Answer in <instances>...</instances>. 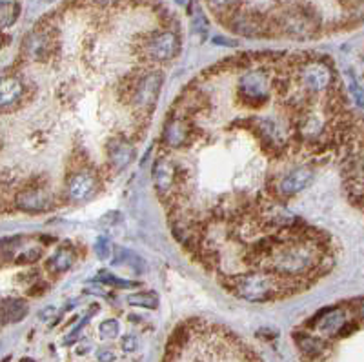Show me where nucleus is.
<instances>
[{
  "label": "nucleus",
  "instance_id": "412c9836",
  "mask_svg": "<svg viewBox=\"0 0 364 362\" xmlns=\"http://www.w3.org/2000/svg\"><path fill=\"white\" fill-rule=\"evenodd\" d=\"M119 322L115 321V319H108V321H104L102 324H100L99 331H100V337L102 339H115V337L119 335Z\"/></svg>",
  "mask_w": 364,
  "mask_h": 362
},
{
  "label": "nucleus",
  "instance_id": "f257e3e1",
  "mask_svg": "<svg viewBox=\"0 0 364 362\" xmlns=\"http://www.w3.org/2000/svg\"><path fill=\"white\" fill-rule=\"evenodd\" d=\"M224 286L234 291L237 297L250 300V302H270V300H277L293 293L286 282L260 269L237 271L234 275H228L224 279Z\"/></svg>",
  "mask_w": 364,
  "mask_h": 362
},
{
  "label": "nucleus",
  "instance_id": "1a4fd4ad",
  "mask_svg": "<svg viewBox=\"0 0 364 362\" xmlns=\"http://www.w3.org/2000/svg\"><path fill=\"white\" fill-rule=\"evenodd\" d=\"M175 177H177L175 162L166 155L159 157V161L155 162V168H153V182H155L157 192H159V197L162 201H166L170 197V193L173 192Z\"/></svg>",
  "mask_w": 364,
  "mask_h": 362
},
{
  "label": "nucleus",
  "instance_id": "aec40b11",
  "mask_svg": "<svg viewBox=\"0 0 364 362\" xmlns=\"http://www.w3.org/2000/svg\"><path fill=\"white\" fill-rule=\"evenodd\" d=\"M97 280L100 282H104L106 286H115V288H137V282H131V280H124L119 279V277H115L109 271H102V273L97 275Z\"/></svg>",
  "mask_w": 364,
  "mask_h": 362
},
{
  "label": "nucleus",
  "instance_id": "dca6fc26",
  "mask_svg": "<svg viewBox=\"0 0 364 362\" xmlns=\"http://www.w3.org/2000/svg\"><path fill=\"white\" fill-rule=\"evenodd\" d=\"M113 266H128V268L133 269L135 273H144L146 271L144 260L137 253L124 248H117V259L113 260Z\"/></svg>",
  "mask_w": 364,
  "mask_h": 362
},
{
  "label": "nucleus",
  "instance_id": "b1692460",
  "mask_svg": "<svg viewBox=\"0 0 364 362\" xmlns=\"http://www.w3.org/2000/svg\"><path fill=\"white\" fill-rule=\"evenodd\" d=\"M137 348H139V339L135 335H126L122 339V350L124 352H135Z\"/></svg>",
  "mask_w": 364,
  "mask_h": 362
},
{
  "label": "nucleus",
  "instance_id": "ddd939ff",
  "mask_svg": "<svg viewBox=\"0 0 364 362\" xmlns=\"http://www.w3.org/2000/svg\"><path fill=\"white\" fill-rule=\"evenodd\" d=\"M295 342L297 348L310 359L321 357L324 353V350L328 348L326 342H324L323 339H319V337L313 335H306V333H295Z\"/></svg>",
  "mask_w": 364,
  "mask_h": 362
},
{
  "label": "nucleus",
  "instance_id": "6e6552de",
  "mask_svg": "<svg viewBox=\"0 0 364 362\" xmlns=\"http://www.w3.org/2000/svg\"><path fill=\"white\" fill-rule=\"evenodd\" d=\"M97 192V179L91 171H73L66 181V195L71 202H84Z\"/></svg>",
  "mask_w": 364,
  "mask_h": 362
},
{
  "label": "nucleus",
  "instance_id": "423d86ee",
  "mask_svg": "<svg viewBox=\"0 0 364 362\" xmlns=\"http://www.w3.org/2000/svg\"><path fill=\"white\" fill-rule=\"evenodd\" d=\"M13 206L24 213H42L53 206V197L44 186H30L16 193Z\"/></svg>",
  "mask_w": 364,
  "mask_h": 362
},
{
  "label": "nucleus",
  "instance_id": "f8f14e48",
  "mask_svg": "<svg viewBox=\"0 0 364 362\" xmlns=\"http://www.w3.org/2000/svg\"><path fill=\"white\" fill-rule=\"evenodd\" d=\"M315 328L326 335H339L346 328V315L343 310H326L315 319Z\"/></svg>",
  "mask_w": 364,
  "mask_h": 362
},
{
  "label": "nucleus",
  "instance_id": "2eb2a0df",
  "mask_svg": "<svg viewBox=\"0 0 364 362\" xmlns=\"http://www.w3.org/2000/svg\"><path fill=\"white\" fill-rule=\"evenodd\" d=\"M27 313V304L21 299H5L2 302V317L4 324L10 322H21Z\"/></svg>",
  "mask_w": 364,
  "mask_h": 362
},
{
  "label": "nucleus",
  "instance_id": "5701e85b",
  "mask_svg": "<svg viewBox=\"0 0 364 362\" xmlns=\"http://www.w3.org/2000/svg\"><path fill=\"white\" fill-rule=\"evenodd\" d=\"M350 93H352V97L355 99L357 106L364 108V89L361 88V86L357 84V80H355L354 77L350 78Z\"/></svg>",
  "mask_w": 364,
  "mask_h": 362
},
{
  "label": "nucleus",
  "instance_id": "6ab92c4d",
  "mask_svg": "<svg viewBox=\"0 0 364 362\" xmlns=\"http://www.w3.org/2000/svg\"><path fill=\"white\" fill-rule=\"evenodd\" d=\"M206 4L215 11V13H224L228 15L237 8H240V0H206Z\"/></svg>",
  "mask_w": 364,
  "mask_h": 362
},
{
  "label": "nucleus",
  "instance_id": "393cba45",
  "mask_svg": "<svg viewBox=\"0 0 364 362\" xmlns=\"http://www.w3.org/2000/svg\"><path fill=\"white\" fill-rule=\"evenodd\" d=\"M97 359H99L100 362H111L115 359V355L109 350H100L99 353H97Z\"/></svg>",
  "mask_w": 364,
  "mask_h": 362
},
{
  "label": "nucleus",
  "instance_id": "a878e982",
  "mask_svg": "<svg viewBox=\"0 0 364 362\" xmlns=\"http://www.w3.org/2000/svg\"><path fill=\"white\" fill-rule=\"evenodd\" d=\"M354 310L357 311V315L361 317V319H364V299H357L354 302Z\"/></svg>",
  "mask_w": 364,
  "mask_h": 362
},
{
  "label": "nucleus",
  "instance_id": "f03ea898",
  "mask_svg": "<svg viewBox=\"0 0 364 362\" xmlns=\"http://www.w3.org/2000/svg\"><path fill=\"white\" fill-rule=\"evenodd\" d=\"M273 35H286L293 38H308L319 30V15L312 5L290 4L270 15Z\"/></svg>",
  "mask_w": 364,
  "mask_h": 362
},
{
  "label": "nucleus",
  "instance_id": "f3484780",
  "mask_svg": "<svg viewBox=\"0 0 364 362\" xmlns=\"http://www.w3.org/2000/svg\"><path fill=\"white\" fill-rule=\"evenodd\" d=\"M21 13V5L13 2V0H2L0 4V22L2 27H10L11 24H15L16 16Z\"/></svg>",
  "mask_w": 364,
  "mask_h": 362
},
{
  "label": "nucleus",
  "instance_id": "39448f33",
  "mask_svg": "<svg viewBox=\"0 0 364 362\" xmlns=\"http://www.w3.org/2000/svg\"><path fill=\"white\" fill-rule=\"evenodd\" d=\"M226 24H228V27L231 32L244 36L259 38V36L273 35V32H271L270 16L262 15V13H259V11L255 10H242V8H237V10L226 15Z\"/></svg>",
  "mask_w": 364,
  "mask_h": 362
},
{
  "label": "nucleus",
  "instance_id": "9b49d317",
  "mask_svg": "<svg viewBox=\"0 0 364 362\" xmlns=\"http://www.w3.org/2000/svg\"><path fill=\"white\" fill-rule=\"evenodd\" d=\"M24 97V84L15 77H5L0 86V106L4 111H10Z\"/></svg>",
  "mask_w": 364,
  "mask_h": 362
},
{
  "label": "nucleus",
  "instance_id": "20e7f679",
  "mask_svg": "<svg viewBox=\"0 0 364 362\" xmlns=\"http://www.w3.org/2000/svg\"><path fill=\"white\" fill-rule=\"evenodd\" d=\"M181 42L173 32H155L142 38L137 55L142 63H168L179 53Z\"/></svg>",
  "mask_w": 364,
  "mask_h": 362
},
{
  "label": "nucleus",
  "instance_id": "bb28decb",
  "mask_svg": "<svg viewBox=\"0 0 364 362\" xmlns=\"http://www.w3.org/2000/svg\"><path fill=\"white\" fill-rule=\"evenodd\" d=\"M55 313V308H46V310L41 311V321H47L49 317Z\"/></svg>",
  "mask_w": 364,
  "mask_h": 362
},
{
  "label": "nucleus",
  "instance_id": "7ed1b4c3",
  "mask_svg": "<svg viewBox=\"0 0 364 362\" xmlns=\"http://www.w3.org/2000/svg\"><path fill=\"white\" fill-rule=\"evenodd\" d=\"M164 75L159 69H146L141 67L133 73V84H131V106L137 111H148L150 113L155 106L159 93H161Z\"/></svg>",
  "mask_w": 364,
  "mask_h": 362
},
{
  "label": "nucleus",
  "instance_id": "0eeeda50",
  "mask_svg": "<svg viewBox=\"0 0 364 362\" xmlns=\"http://www.w3.org/2000/svg\"><path fill=\"white\" fill-rule=\"evenodd\" d=\"M313 177H315V173L310 166H301V168L290 171L282 177L281 181H277V197L290 199L297 193H301L304 188L312 184Z\"/></svg>",
  "mask_w": 364,
  "mask_h": 362
},
{
  "label": "nucleus",
  "instance_id": "cd10ccee",
  "mask_svg": "<svg viewBox=\"0 0 364 362\" xmlns=\"http://www.w3.org/2000/svg\"><path fill=\"white\" fill-rule=\"evenodd\" d=\"M21 362H35V361H33V359H22Z\"/></svg>",
  "mask_w": 364,
  "mask_h": 362
},
{
  "label": "nucleus",
  "instance_id": "9d476101",
  "mask_svg": "<svg viewBox=\"0 0 364 362\" xmlns=\"http://www.w3.org/2000/svg\"><path fill=\"white\" fill-rule=\"evenodd\" d=\"M106 153H108V162L111 166V170L122 171L126 170L130 162L135 157V151L131 148L130 142L120 139H111L106 144Z\"/></svg>",
  "mask_w": 364,
  "mask_h": 362
},
{
  "label": "nucleus",
  "instance_id": "4468645a",
  "mask_svg": "<svg viewBox=\"0 0 364 362\" xmlns=\"http://www.w3.org/2000/svg\"><path fill=\"white\" fill-rule=\"evenodd\" d=\"M75 262V253H73L69 248H58L55 253L46 260V268L47 271L52 273H64L68 271L69 268Z\"/></svg>",
  "mask_w": 364,
  "mask_h": 362
},
{
  "label": "nucleus",
  "instance_id": "a211bd4d",
  "mask_svg": "<svg viewBox=\"0 0 364 362\" xmlns=\"http://www.w3.org/2000/svg\"><path fill=\"white\" fill-rule=\"evenodd\" d=\"M128 302L131 306H139V308H148V310H155L159 306V297L151 291H142V293H133L128 297Z\"/></svg>",
  "mask_w": 364,
  "mask_h": 362
},
{
  "label": "nucleus",
  "instance_id": "4be33fe9",
  "mask_svg": "<svg viewBox=\"0 0 364 362\" xmlns=\"http://www.w3.org/2000/svg\"><path fill=\"white\" fill-rule=\"evenodd\" d=\"M95 253H97V257L102 260L109 259L111 257V244H109V240L106 237H100L97 242H95Z\"/></svg>",
  "mask_w": 364,
  "mask_h": 362
}]
</instances>
